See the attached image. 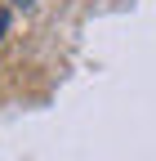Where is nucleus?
I'll return each instance as SVG.
<instances>
[{
    "mask_svg": "<svg viewBox=\"0 0 156 161\" xmlns=\"http://www.w3.org/2000/svg\"><path fill=\"white\" fill-rule=\"evenodd\" d=\"M13 5H18V9H31V5H40V0H13Z\"/></svg>",
    "mask_w": 156,
    "mask_h": 161,
    "instance_id": "f03ea898",
    "label": "nucleus"
},
{
    "mask_svg": "<svg viewBox=\"0 0 156 161\" xmlns=\"http://www.w3.org/2000/svg\"><path fill=\"white\" fill-rule=\"evenodd\" d=\"M5 31H9V9L0 5V40H5Z\"/></svg>",
    "mask_w": 156,
    "mask_h": 161,
    "instance_id": "f257e3e1",
    "label": "nucleus"
}]
</instances>
